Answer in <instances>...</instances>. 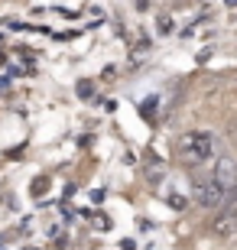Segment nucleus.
Wrapping results in <instances>:
<instances>
[{
    "instance_id": "20e7f679",
    "label": "nucleus",
    "mask_w": 237,
    "mask_h": 250,
    "mask_svg": "<svg viewBox=\"0 0 237 250\" xmlns=\"http://www.w3.org/2000/svg\"><path fill=\"white\" fill-rule=\"evenodd\" d=\"M208 179H215L221 188H231V186H237V163L231 156H221L218 163H215V172H211Z\"/></svg>"
},
{
    "instance_id": "423d86ee",
    "label": "nucleus",
    "mask_w": 237,
    "mask_h": 250,
    "mask_svg": "<svg viewBox=\"0 0 237 250\" xmlns=\"http://www.w3.org/2000/svg\"><path fill=\"white\" fill-rule=\"evenodd\" d=\"M46 188H49V179H46V176H43V179H36V182H33V195H43V192H46Z\"/></svg>"
},
{
    "instance_id": "7ed1b4c3",
    "label": "nucleus",
    "mask_w": 237,
    "mask_h": 250,
    "mask_svg": "<svg viewBox=\"0 0 237 250\" xmlns=\"http://www.w3.org/2000/svg\"><path fill=\"white\" fill-rule=\"evenodd\" d=\"M211 234L215 237H231L237 234V205H221V211L211 221Z\"/></svg>"
},
{
    "instance_id": "6e6552de",
    "label": "nucleus",
    "mask_w": 237,
    "mask_h": 250,
    "mask_svg": "<svg viewBox=\"0 0 237 250\" xmlns=\"http://www.w3.org/2000/svg\"><path fill=\"white\" fill-rule=\"evenodd\" d=\"M228 137H231V143L237 146V121H231V127H228Z\"/></svg>"
},
{
    "instance_id": "9d476101",
    "label": "nucleus",
    "mask_w": 237,
    "mask_h": 250,
    "mask_svg": "<svg viewBox=\"0 0 237 250\" xmlns=\"http://www.w3.org/2000/svg\"><path fill=\"white\" fill-rule=\"evenodd\" d=\"M224 3H228V7H237V0H224Z\"/></svg>"
},
{
    "instance_id": "1a4fd4ad",
    "label": "nucleus",
    "mask_w": 237,
    "mask_h": 250,
    "mask_svg": "<svg viewBox=\"0 0 237 250\" xmlns=\"http://www.w3.org/2000/svg\"><path fill=\"white\" fill-rule=\"evenodd\" d=\"M153 107H156V98H150V101L143 104V114H146V117H153Z\"/></svg>"
},
{
    "instance_id": "39448f33",
    "label": "nucleus",
    "mask_w": 237,
    "mask_h": 250,
    "mask_svg": "<svg viewBox=\"0 0 237 250\" xmlns=\"http://www.w3.org/2000/svg\"><path fill=\"white\" fill-rule=\"evenodd\" d=\"M91 91H94V84H91V82H78V94H82V98H94Z\"/></svg>"
},
{
    "instance_id": "f257e3e1",
    "label": "nucleus",
    "mask_w": 237,
    "mask_h": 250,
    "mask_svg": "<svg viewBox=\"0 0 237 250\" xmlns=\"http://www.w3.org/2000/svg\"><path fill=\"white\" fill-rule=\"evenodd\" d=\"M215 156V133L208 130H189L179 137V163L182 166H201Z\"/></svg>"
},
{
    "instance_id": "0eeeda50",
    "label": "nucleus",
    "mask_w": 237,
    "mask_h": 250,
    "mask_svg": "<svg viewBox=\"0 0 237 250\" xmlns=\"http://www.w3.org/2000/svg\"><path fill=\"white\" fill-rule=\"evenodd\" d=\"M156 26H159V33H169V29H172V20H169V17H159V20H156Z\"/></svg>"
},
{
    "instance_id": "f03ea898",
    "label": "nucleus",
    "mask_w": 237,
    "mask_h": 250,
    "mask_svg": "<svg viewBox=\"0 0 237 250\" xmlns=\"http://www.w3.org/2000/svg\"><path fill=\"white\" fill-rule=\"evenodd\" d=\"M224 192H228V188H221L215 179H198V182H195V202H198L201 208H208V211H215V208L224 205Z\"/></svg>"
}]
</instances>
